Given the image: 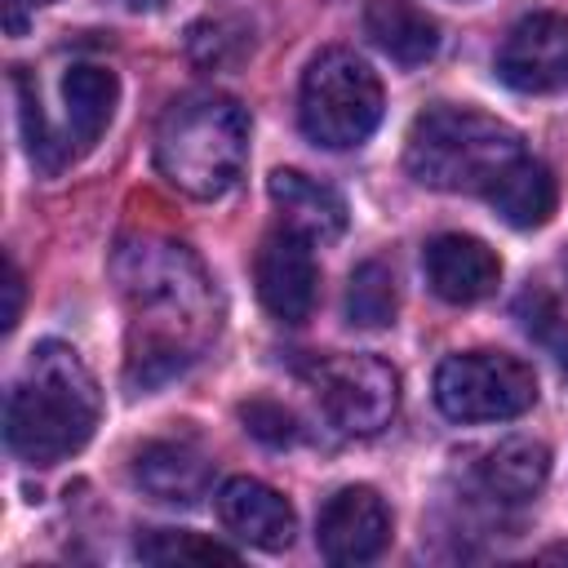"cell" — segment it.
Listing matches in <instances>:
<instances>
[{"label": "cell", "mask_w": 568, "mask_h": 568, "mask_svg": "<svg viewBox=\"0 0 568 568\" xmlns=\"http://www.w3.org/2000/svg\"><path fill=\"white\" fill-rule=\"evenodd\" d=\"M115 284L129 302V382L151 390L200 359L217 333V297L186 244L138 235L120 244Z\"/></svg>", "instance_id": "obj_1"}, {"label": "cell", "mask_w": 568, "mask_h": 568, "mask_svg": "<svg viewBox=\"0 0 568 568\" xmlns=\"http://www.w3.org/2000/svg\"><path fill=\"white\" fill-rule=\"evenodd\" d=\"M102 395L89 364L67 342H40L9 386L4 444L36 466L80 453L98 426Z\"/></svg>", "instance_id": "obj_2"}, {"label": "cell", "mask_w": 568, "mask_h": 568, "mask_svg": "<svg viewBox=\"0 0 568 568\" xmlns=\"http://www.w3.org/2000/svg\"><path fill=\"white\" fill-rule=\"evenodd\" d=\"M248 160V111L213 89L169 102L155 124V169L191 200H217Z\"/></svg>", "instance_id": "obj_3"}, {"label": "cell", "mask_w": 568, "mask_h": 568, "mask_svg": "<svg viewBox=\"0 0 568 568\" xmlns=\"http://www.w3.org/2000/svg\"><path fill=\"white\" fill-rule=\"evenodd\" d=\"M524 155V142L497 115L470 106H430L413 120L404 142L408 173L430 191L484 195L506 164Z\"/></svg>", "instance_id": "obj_4"}, {"label": "cell", "mask_w": 568, "mask_h": 568, "mask_svg": "<svg viewBox=\"0 0 568 568\" xmlns=\"http://www.w3.org/2000/svg\"><path fill=\"white\" fill-rule=\"evenodd\" d=\"M297 120L315 146H359L382 120V80L351 49H324L302 71Z\"/></svg>", "instance_id": "obj_5"}, {"label": "cell", "mask_w": 568, "mask_h": 568, "mask_svg": "<svg viewBox=\"0 0 568 568\" xmlns=\"http://www.w3.org/2000/svg\"><path fill=\"white\" fill-rule=\"evenodd\" d=\"M435 404L453 422H510L537 404V377L510 351H462L435 368Z\"/></svg>", "instance_id": "obj_6"}, {"label": "cell", "mask_w": 568, "mask_h": 568, "mask_svg": "<svg viewBox=\"0 0 568 568\" xmlns=\"http://www.w3.org/2000/svg\"><path fill=\"white\" fill-rule=\"evenodd\" d=\"M311 390L342 435H377L399 408V373L377 355H324L311 368Z\"/></svg>", "instance_id": "obj_7"}, {"label": "cell", "mask_w": 568, "mask_h": 568, "mask_svg": "<svg viewBox=\"0 0 568 568\" xmlns=\"http://www.w3.org/2000/svg\"><path fill=\"white\" fill-rule=\"evenodd\" d=\"M497 75L515 93H555L568 84V18L564 13H528L519 18L501 49Z\"/></svg>", "instance_id": "obj_8"}, {"label": "cell", "mask_w": 568, "mask_h": 568, "mask_svg": "<svg viewBox=\"0 0 568 568\" xmlns=\"http://www.w3.org/2000/svg\"><path fill=\"white\" fill-rule=\"evenodd\" d=\"M315 541L328 564H368L390 541V510L364 484L337 488L315 519Z\"/></svg>", "instance_id": "obj_9"}, {"label": "cell", "mask_w": 568, "mask_h": 568, "mask_svg": "<svg viewBox=\"0 0 568 568\" xmlns=\"http://www.w3.org/2000/svg\"><path fill=\"white\" fill-rule=\"evenodd\" d=\"M253 284L262 306L284 320V324H302L315 311V288H320V271L311 257V240L293 235V231H271L257 244L253 257Z\"/></svg>", "instance_id": "obj_10"}, {"label": "cell", "mask_w": 568, "mask_h": 568, "mask_svg": "<svg viewBox=\"0 0 568 568\" xmlns=\"http://www.w3.org/2000/svg\"><path fill=\"white\" fill-rule=\"evenodd\" d=\"M217 519L231 537L257 546V550H284L297 532V515L288 506L284 493H275L271 484L262 479H248V475H235L217 488Z\"/></svg>", "instance_id": "obj_11"}, {"label": "cell", "mask_w": 568, "mask_h": 568, "mask_svg": "<svg viewBox=\"0 0 568 568\" xmlns=\"http://www.w3.org/2000/svg\"><path fill=\"white\" fill-rule=\"evenodd\" d=\"M422 266H426L430 288L453 306H470L501 284V257L484 240L462 235V231L435 235L422 253Z\"/></svg>", "instance_id": "obj_12"}, {"label": "cell", "mask_w": 568, "mask_h": 568, "mask_svg": "<svg viewBox=\"0 0 568 568\" xmlns=\"http://www.w3.org/2000/svg\"><path fill=\"white\" fill-rule=\"evenodd\" d=\"M138 488L160 506H200L213 488V462L182 439H151L133 457Z\"/></svg>", "instance_id": "obj_13"}, {"label": "cell", "mask_w": 568, "mask_h": 568, "mask_svg": "<svg viewBox=\"0 0 568 568\" xmlns=\"http://www.w3.org/2000/svg\"><path fill=\"white\" fill-rule=\"evenodd\" d=\"M266 191H271V204L280 209L284 231H293V235H302L311 244L342 240V231H346V200L328 182H320V178H311L302 169H275Z\"/></svg>", "instance_id": "obj_14"}, {"label": "cell", "mask_w": 568, "mask_h": 568, "mask_svg": "<svg viewBox=\"0 0 568 568\" xmlns=\"http://www.w3.org/2000/svg\"><path fill=\"white\" fill-rule=\"evenodd\" d=\"M550 475V453L541 439H528V435H510V439H497L493 448L479 453L475 462V479L479 488L501 501V506H524L541 493Z\"/></svg>", "instance_id": "obj_15"}, {"label": "cell", "mask_w": 568, "mask_h": 568, "mask_svg": "<svg viewBox=\"0 0 568 568\" xmlns=\"http://www.w3.org/2000/svg\"><path fill=\"white\" fill-rule=\"evenodd\" d=\"M364 36L399 67H422L439 49V27L413 0H368L364 4Z\"/></svg>", "instance_id": "obj_16"}, {"label": "cell", "mask_w": 568, "mask_h": 568, "mask_svg": "<svg viewBox=\"0 0 568 568\" xmlns=\"http://www.w3.org/2000/svg\"><path fill=\"white\" fill-rule=\"evenodd\" d=\"M484 200L497 209V217L515 231H532V226H546L555 204H559V186H555V173L532 160V155H519L515 164H506L497 173V182L484 191Z\"/></svg>", "instance_id": "obj_17"}, {"label": "cell", "mask_w": 568, "mask_h": 568, "mask_svg": "<svg viewBox=\"0 0 568 568\" xmlns=\"http://www.w3.org/2000/svg\"><path fill=\"white\" fill-rule=\"evenodd\" d=\"M62 102H67V142L75 151H89L115 115V102H120L115 71L93 67V62L71 67L62 75Z\"/></svg>", "instance_id": "obj_18"}, {"label": "cell", "mask_w": 568, "mask_h": 568, "mask_svg": "<svg viewBox=\"0 0 568 568\" xmlns=\"http://www.w3.org/2000/svg\"><path fill=\"white\" fill-rule=\"evenodd\" d=\"M399 288L386 262H359L346 284V320L355 328H386L395 320Z\"/></svg>", "instance_id": "obj_19"}, {"label": "cell", "mask_w": 568, "mask_h": 568, "mask_svg": "<svg viewBox=\"0 0 568 568\" xmlns=\"http://www.w3.org/2000/svg\"><path fill=\"white\" fill-rule=\"evenodd\" d=\"M142 564H240V555L222 541H209L186 528H151L138 537Z\"/></svg>", "instance_id": "obj_20"}, {"label": "cell", "mask_w": 568, "mask_h": 568, "mask_svg": "<svg viewBox=\"0 0 568 568\" xmlns=\"http://www.w3.org/2000/svg\"><path fill=\"white\" fill-rule=\"evenodd\" d=\"M9 80H13V93H18V120H22V142H27V151H31V164H36L40 173H58V169L67 164L71 146H67L62 138H53V129H49V120H44V111H40V98H36V89H31V75L18 67Z\"/></svg>", "instance_id": "obj_21"}, {"label": "cell", "mask_w": 568, "mask_h": 568, "mask_svg": "<svg viewBox=\"0 0 568 568\" xmlns=\"http://www.w3.org/2000/svg\"><path fill=\"white\" fill-rule=\"evenodd\" d=\"M186 49H191V58L200 62V67H226L240 49H244V31H235L231 22H222V18H204V22H195L191 31H186Z\"/></svg>", "instance_id": "obj_22"}, {"label": "cell", "mask_w": 568, "mask_h": 568, "mask_svg": "<svg viewBox=\"0 0 568 568\" xmlns=\"http://www.w3.org/2000/svg\"><path fill=\"white\" fill-rule=\"evenodd\" d=\"M240 422H244L248 435H257V439L271 444V448H284V444L297 439L293 413H288L284 404H275V399H248V404H240Z\"/></svg>", "instance_id": "obj_23"}, {"label": "cell", "mask_w": 568, "mask_h": 568, "mask_svg": "<svg viewBox=\"0 0 568 568\" xmlns=\"http://www.w3.org/2000/svg\"><path fill=\"white\" fill-rule=\"evenodd\" d=\"M519 315H524V328H528L537 342L564 351V342H568V320L559 315V306H555L546 293H524Z\"/></svg>", "instance_id": "obj_24"}, {"label": "cell", "mask_w": 568, "mask_h": 568, "mask_svg": "<svg viewBox=\"0 0 568 568\" xmlns=\"http://www.w3.org/2000/svg\"><path fill=\"white\" fill-rule=\"evenodd\" d=\"M22 315V271L13 257H4V311H0V328L9 333Z\"/></svg>", "instance_id": "obj_25"}, {"label": "cell", "mask_w": 568, "mask_h": 568, "mask_svg": "<svg viewBox=\"0 0 568 568\" xmlns=\"http://www.w3.org/2000/svg\"><path fill=\"white\" fill-rule=\"evenodd\" d=\"M40 4H53V0H4V9H9V31L22 27V13H18V9H40Z\"/></svg>", "instance_id": "obj_26"}, {"label": "cell", "mask_w": 568, "mask_h": 568, "mask_svg": "<svg viewBox=\"0 0 568 568\" xmlns=\"http://www.w3.org/2000/svg\"><path fill=\"white\" fill-rule=\"evenodd\" d=\"M124 9H133V13H151V9H160L164 0H120Z\"/></svg>", "instance_id": "obj_27"}, {"label": "cell", "mask_w": 568, "mask_h": 568, "mask_svg": "<svg viewBox=\"0 0 568 568\" xmlns=\"http://www.w3.org/2000/svg\"><path fill=\"white\" fill-rule=\"evenodd\" d=\"M559 364H564V373H568V342H564V351H559Z\"/></svg>", "instance_id": "obj_28"}]
</instances>
